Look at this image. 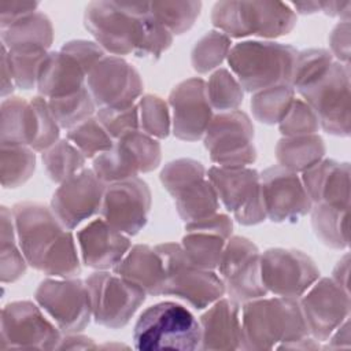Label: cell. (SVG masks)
I'll return each mask as SVG.
<instances>
[{
    "instance_id": "obj_19",
    "label": "cell",
    "mask_w": 351,
    "mask_h": 351,
    "mask_svg": "<svg viewBox=\"0 0 351 351\" xmlns=\"http://www.w3.org/2000/svg\"><path fill=\"white\" fill-rule=\"evenodd\" d=\"M151 207L149 185L143 178L133 177L106 186L100 217L122 233L133 237L145 228Z\"/></svg>"
},
{
    "instance_id": "obj_25",
    "label": "cell",
    "mask_w": 351,
    "mask_h": 351,
    "mask_svg": "<svg viewBox=\"0 0 351 351\" xmlns=\"http://www.w3.org/2000/svg\"><path fill=\"white\" fill-rule=\"evenodd\" d=\"M75 239L81 262L95 270H112L132 247L130 237L101 217L80 228Z\"/></svg>"
},
{
    "instance_id": "obj_12",
    "label": "cell",
    "mask_w": 351,
    "mask_h": 351,
    "mask_svg": "<svg viewBox=\"0 0 351 351\" xmlns=\"http://www.w3.org/2000/svg\"><path fill=\"white\" fill-rule=\"evenodd\" d=\"M93 321L108 329L126 326L145 302L147 293L136 284L108 270H96L85 278Z\"/></svg>"
},
{
    "instance_id": "obj_13",
    "label": "cell",
    "mask_w": 351,
    "mask_h": 351,
    "mask_svg": "<svg viewBox=\"0 0 351 351\" xmlns=\"http://www.w3.org/2000/svg\"><path fill=\"white\" fill-rule=\"evenodd\" d=\"M92 160V170L108 185L156 170L162 162V147L159 140L136 130L117 138L111 149Z\"/></svg>"
},
{
    "instance_id": "obj_8",
    "label": "cell",
    "mask_w": 351,
    "mask_h": 351,
    "mask_svg": "<svg viewBox=\"0 0 351 351\" xmlns=\"http://www.w3.org/2000/svg\"><path fill=\"white\" fill-rule=\"evenodd\" d=\"M155 250L165 266V296H174L196 310H204L225 295L219 274L192 265L180 243H160Z\"/></svg>"
},
{
    "instance_id": "obj_4",
    "label": "cell",
    "mask_w": 351,
    "mask_h": 351,
    "mask_svg": "<svg viewBox=\"0 0 351 351\" xmlns=\"http://www.w3.org/2000/svg\"><path fill=\"white\" fill-rule=\"evenodd\" d=\"M298 15L282 1H217L211 8V23L229 38L256 37L271 40L289 34Z\"/></svg>"
},
{
    "instance_id": "obj_50",
    "label": "cell",
    "mask_w": 351,
    "mask_h": 351,
    "mask_svg": "<svg viewBox=\"0 0 351 351\" xmlns=\"http://www.w3.org/2000/svg\"><path fill=\"white\" fill-rule=\"evenodd\" d=\"M350 22H337L329 33V52L336 62L350 64V41H351Z\"/></svg>"
},
{
    "instance_id": "obj_37",
    "label": "cell",
    "mask_w": 351,
    "mask_h": 351,
    "mask_svg": "<svg viewBox=\"0 0 351 351\" xmlns=\"http://www.w3.org/2000/svg\"><path fill=\"white\" fill-rule=\"evenodd\" d=\"M41 162L48 178L55 184H62L85 169L86 158L67 138H60L41 152Z\"/></svg>"
},
{
    "instance_id": "obj_18",
    "label": "cell",
    "mask_w": 351,
    "mask_h": 351,
    "mask_svg": "<svg viewBox=\"0 0 351 351\" xmlns=\"http://www.w3.org/2000/svg\"><path fill=\"white\" fill-rule=\"evenodd\" d=\"M86 88L99 108L133 106L143 96L140 71L125 58L106 55L88 74Z\"/></svg>"
},
{
    "instance_id": "obj_30",
    "label": "cell",
    "mask_w": 351,
    "mask_h": 351,
    "mask_svg": "<svg viewBox=\"0 0 351 351\" xmlns=\"http://www.w3.org/2000/svg\"><path fill=\"white\" fill-rule=\"evenodd\" d=\"M38 133V112L32 99L8 96L0 104V143L32 145Z\"/></svg>"
},
{
    "instance_id": "obj_14",
    "label": "cell",
    "mask_w": 351,
    "mask_h": 351,
    "mask_svg": "<svg viewBox=\"0 0 351 351\" xmlns=\"http://www.w3.org/2000/svg\"><path fill=\"white\" fill-rule=\"evenodd\" d=\"M62 335L36 300H15L1 308V350H56Z\"/></svg>"
},
{
    "instance_id": "obj_22",
    "label": "cell",
    "mask_w": 351,
    "mask_h": 351,
    "mask_svg": "<svg viewBox=\"0 0 351 351\" xmlns=\"http://www.w3.org/2000/svg\"><path fill=\"white\" fill-rule=\"evenodd\" d=\"M167 103L174 137L188 143L202 140L215 114L207 97L206 81L202 77L180 81L170 90Z\"/></svg>"
},
{
    "instance_id": "obj_31",
    "label": "cell",
    "mask_w": 351,
    "mask_h": 351,
    "mask_svg": "<svg viewBox=\"0 0 351 351\" xmlns=\"http://www.w3.org/2000/svg\"><path fill=\"white\" fill-rule=\"evenodd\" d=\"M53 25L51 18L43 12H32L5 27H0L1 44L7 49H45L53 43Z\"/></svg>"
},
{
    "instance_id": "obj_9",
    "label": "cell",
    "mask_w": 351,
    "mask_h": 351,
    "mask_svg": "<svg viewBox=\"0 0 351 351\" xmlns=\"http://www.w3.org/2000/svg\"><path fill=\"white\" fill-rule=\"evenodd\" d=\"M350 64L335 62L315 82L296 92L317 114L321 129L336 137L351 134Z\"/></svg>"
},
{
    "instance_id": "obj_29",
    "label": "cell",
    "mask_w": 351,
    "mask_h": 351,
    "mask_svg": "<svg viewBox=\"0 0 351 351\" xmlns=\"http://www.w3.org/2000/svg\"><path fill=\"white\" fill-rule=\"evenodd\" d=\"M112 271L138 285L149 296L165 295L166 273L160 255L148 244H134Z\"/></svg>"
},
{
    "instance_id": "obj_35",
    "label": "cell",
    "mask_w": 351,
    "mask_h": 351,
    "mask_svg": "<svg viewBox=\"0 0 351 351\" xmlns=\"http://www.w3.org/2000/svg\"><path fill=\"white\" fill-rule=\"evenodd\" d=\"M36 170V151L29 145L1 143L0 182L4 189H15L26 184Z\"/></svg>"
},
{
    "instance_id": "obj_51",
    "label": "cell",
    "mask_w": 351,
    "mask_h": 351,
    "mask_svg": "<svg viewBox=\"0 0 351 351\" xmlns=\"http://www.w3.org/2000/svg\"><path fill=\"white\" fill-rule=\"evenodd\" d=\"M40 3L37 1H0V27H5L12 22L38 11Z\"/></svg>"
},
{
    "instance_id": "obj_34",
    "label": "cell",
    "mask_w": 351,
    "mask_h": 351,
    "mask_svg": "<svg viewBox=\"0 0 351 351\" xmlns=\"http://www.w3.org/2000/svg\"><path fill=\"white\" fill-rule=\"evenodd\" d=\"M308 214L313 232L321 244L332 250L348 248V208L314 203Z\"/></svg>"
},
{
    "instance_id": "obj_45",
    "label": "cell",
    "mask_w": 351,
    "mask_h": 351,
    "mask_svg": "<svg viewBox=\"0 0 351 351\" xmlns=\"http://www.w3.org/2000/svg\"><path fill=\"white\" fill-rule=\"evenodd\" d=\"M66 138L73 143L86 159H95L97 155L111 149L115 141L96 115L69 129Z\"/></svg>"
},
{
    "instance_id": "obj_11",
    "label": "cell",
    "mask_w": 351,
    "mask_h": 351,
    "mask_svg": "<svg viewBox=\"0 0 351 351\" xmlns=\"http://www.w3.org/2000/svg\"><path fill=\"white\" fill-rule=\"evenodd\" d=\"M207 176L219 203L243 226H255L267 219L262 199L259 171L251 166H211Z\"/></svg>"
},
{
    "instance_id": "obj_52",
    "label": "cell",
    "mask_w": 351,
    "mask_h": 351,
    "mask_svg": "<svg viewBox=\"0 0 351 351\" xmlns=\"http://www.w3.org/2000/svg\"><path fill=\"white\" fill-rule=\"evenodd\" d=\"M99 344L92 337L80 333H63L56 350H97Z\"/></svg>"
},
{
    "instance_id": "obj_1",
    "label": "cell",
    "mask_w": 351,
    "mask_h": 351,
    "mask_svg": "<svg viewBox=\"0 0 351 351\" xmlns=\"http://www.w3.org/2000/svg\"><path fill=\"white\" fill-rule=\"evenodd\" d=\"M21 250L29 263L47 277L69 278L81 273L77 239L56 217L51 206L19 202L12 206Z\"/></svg>"
},
{
    "instance_id": "obj_3",
    "label": "cell",
    "mask_w": 351,
    "mask_h": 351,
    "mask_svg": "<svg viewBox=\"0 0 351 351\" xmlns=\"http://www.w3.org/2000/svg\"><path fill=\"white\" fill-rule=\"evenodd\" d=\"M298 49L291 44L271 40H243L232 45L228 55L229 70L244 92L291 84Z\"/></svg>"
},
{
    "instance_id": "obj_46",
    "label": "cell",
    "mask_w": 351,
    "mask_h": 351,
    "mask_svg": "<svg viewBox=\"0 0 351 351\" xmlns=\"http://www.w3.org/2000/svg\"><path fill=\"white\" fill-rule=\"evenodd\" d=\"M48 52L45 49H7V58L16 88L23 90L36 88L41 63Z\"/></svg>"
},
{
    "instance_id": "obj_56",
    "label": "cell",
    "mask_w": 351,
    "mask_h": 351,
    "mask_svg": "<svg viewBox=\"0 0 351 351\" xmlns=\"http://www.w3.org/2000/svg\"><path fill=\"white\" fill-rule=\"evenodd\" d=\"M330 278L339 284L341 288L348 291V278H350V254L346 252L335 265Z\"/></svg>"
},
{
    "instance_id": "obj_23",
    "label": "cell",
    "mask_w": 351,
    "mask_h": 351,
    "mask_svg": "<svg viewBox=\"0 0 351 351\" xmlns=\"http://www.w3.org/2000/svg\"><path fill=\"white\" fill-rule=\"evenodd\" d=\"M106 184L92 169L59 184L51 199V208L62 223L74 230L88 219L100 214Z\"/></svg>"
},
{
    "instance_id": "obj_5",
    "label": "cell",
    "mask_w": 351,
    "mask_h": 351,
    "mask_svg": "<svg viewBox=\"0 0 351 351\" xmlns=\"http://www.w3.org/2000/svg\"><path fill=\"white\" fill-rule=\"evenodd\" d=\"M133 344L140 351L199 350V319L180 303H155L138 315L133 328Z\"/></svg>"
},
{
    "instance_id": "obj_41",
    "label": "cell",
    "mask_w": 351,
    "mask_h": 351,
    "mask_svg": "<svg viewBox=\"0 0 351 351\" xmlns=\"http://www.w3.org/2000/svg\"><path fill=\"white\" fill-rule=\"evenodd\" d=\"M48 106L59 126L66 130L95 117L97 112V107L86 86L73 95L49 99Z\"/></svg>"
},
{
    "instance_id": "obj_48",
    "label": "cell",
    "mask_w": 351,
    "mask_h": 351,
    "mask_svg": "<svg viewBox=\"0 0 351 351\" xmlns=\"http://www.w3.org/2000/svg\"><path fill=\"white\" fill-rule=\"evenodd\" d=\"M96 117L114 140L126 133L140 130L137 103L122 108H99Z\"/></svg>"
},
{
    "instance_id": "obj_55",
    "label": "cell",
    "mask_w": 351,
    "mask_h": 351,
    "mask_svg": "<svg viewBox=\"0 0 351 351\" xmlns=\"http://www.w3.org/2000/svg\"><path fill=\"white\" fill-rule=\"evenodd\" d=\"M15 88L16 86L14 82L12 71H11L8 58H7V48L1 44V88H0L1 99L12 96V92L15 90Z\"/></svg>"
},
{
    "instance_id": "obj_7",
    "label": "cell",
    "mask_w": 351,
    "mask_h": 351,
    "mask_svg": "<svg viewBox=\"0 0 351 351\" xmlns=\"http://www.w3.org/2000/svg\"><path fill=\"white\" fill-rule=\"evenodd\" d=\"M149 3L90 1L84 11V26L107 55H133L138 41L140 19Z\"/></svg>"
},
{
    "instance_id": "obj_42",
    "label": "cell",
    "mask_w": 351,
    "mask_h": 351,
    "mask_svg": "<svg viewBox=\"0 0 351 351\" xmlns=\"http://www.w3.org/2000/svg\"><path fill=\"white\" fill-rule=\"evenodd\" d=\"M174 36L152 15L149 10L140 19L138 41L133 56L138 59L158 60L173 44Z\"/></svg>"
},
{
    "instance_id": "obj_10",
    "label": "cell",
    "mask_w": 351,
    "mask_h": 351,
    "mask_svg": "<svg viewBox=\"0 0 351 351\" xmlns=\"http://www.w3.org/2000/svg\"><path fill=\"white\" fill-rule=\"evenodd\" d=\"M255 129L250 115L241 110L215 112L203 144L215 166L241 167L256 162Z\"/></svg>"
},
{
    "instance_id": "obj_33",
    "label": "cell",
    "mask_w": 351,
    "mask_h": 351,
    "mask_svg": "<svg viewBox=\"0 0 351 351\" xmlns=\"http://www.w3.org/2000/svg\"><path fill=\"white\" fill-rule=\"evenodd\" d=\"M27 261L21 250L12 208H0V281L12 284L21 280L27 270Z\"/></svg>"
},
{
    "instance_id": "obj_24",
    "label": "cell",
    "mask_w": 351,
    "mask_h": 351,
    "mask_svg": "<svg viewBox=\"0 0 351 351\" xmlns=\"http://www.w3.org/2000/svg\"><path fill=\"white\" fill-rule=\"evenodd\" d=\"M184 230L180 244L186 259L200 269L217 271L225 244L233 236V218L217 211L185 223Z\"/></svg>"
},
{
    "instance_id": "obj_39",
    "label": "cell",
    "mask_w": 351,
    "mask_h": 351,
    "mask_svg": "<svg viewBox=\"0 0 351 351\" xmlns=\"http://www.w3.org/2000/svg\"><path fill=\"white\" fill-rule=\"evenodd\" d=\"M152 15L173 34L181 36L189 32L202 12V1H152Z\"/></svg>"
},
{
    "instance_id": "obj_40",
    "label": "cell",
    "mask_w": 351,
    "mask_h": 351,
    "mask_svg": "<svg viewBox=\"0 0 351 351\" xmlns=\"http://www.w3.org/2000/svg\"><path fill=\"white\" fill-rule=\"evenodd\" d=\"M208 101L214 111L225 112L239 110L244 100V89L229 69L214 70L206 81Z\"/></svg>"
},
{
    "instance_id": "obj_53",
    "label": "cell",
    "mask_w": 351,
    "mask_h": 351,
    "mask_svg": "<svg viewBox=\"0 0 351 351\" xmlns=\"http://www.w3.org/2000/svg\"><path fill=\"white\" fill-rule=\"evenodd\" d=\"M324 350H337L351 347V333H350V318L346 319L329 337L324 341Z\"/></svg>"
},
{
    "instance_id": "obj_2",
    "label": "cell",
    "mask_w": 351,
    "mask_h": 351,
    "mask_svg": "<svg viewBox=\"0 0 351 351\" xmlns=\"http://www.w3.org/2000/svg\"><path fill=\"white\" fill-rule=\"evenodd\" d=\"M241 350H282L310 336L299 299L287 296L258 298L241 304Z\"/></svg>"
},
{
    "instance_id": "obj_6",
    "label": "cell",
    "mask_w": 351,
    "mask_h": 351,
    "mask_svg": "<svg viewBox=\"0 0 351 351\" xmlns=\"http://www.w3.org/2000/svg\"><path fill=\"white\" fill-rule=\"evenodd\" d=\"M159 181L171 196L176 211L184 223L213 215L219 208V199L207 176L204 165L192 158L167 162Z\"/></svg>"
},
{
    "instance_id": "obj_49",
    "label": "cell",
    "mask_w": 351,
    "mask_h": 351,
    "mask_svg": "<svg viewBox=\"0 0 351 351\" xmlns=\"http://www.w3.org/2000/svg\"><path fill=\"white\" fill-rule=\"evenodd\" d=\"M60 49L75 58L84 66L88 74L107 55L106 51L97 43L82 38L69 40L62 45Z\"/></svg>"
},
{
    "instance_id": "obj_27",
    "label": "cell",
    "mask_w": 351,
    "mask_h": 351,
    "mask_svg": "<svg viewBox=\"0 0 351 351\" xmlns=\"http://www.w3.org/2000/svg\"><path fill=\"white\" fill-rule=\"evenodd\" d=\"M350 163L324 158L304 170L300 180L314 203L350 208Z\"/></svg>"
},
{
    "instance_id": "obj_16",
    "label": "cell",
    "mask_w": 351,
    "mask_h": 351,
    "mask_svg": "<svg viewBox=\"0 0 351 351\" xmlns=\"http://www.w3.org/2000/svg\"><path fill=\"white\" fill-rule=\"evenodd\" d=\"M261 254L248 237L232 236L226 241L217 273L230 299L243 304L267 295L261 274Z\"/></svg>"
},
{
    "instance_id": "obj_43",
    "label": "cell",
    "mask_w": 351,
    "mask_h": 351,
    "mask_svg": "<svg viewBox=\"0 0 351 351\" xmlns=\"http://www.w3.org/2000/svg\"><path fill=\"white\" fill-rule=\"evenodd\" d=\"M140 130L148 136L163 140L171 133V112L169 103L154 93L143 95L137 101Z\"/></svg>"
},
{
    "instance_id": "obj_47",
    "label": "cell",
    "mask_w": 351,
    "mask_h": 351,
    "mask_svg": "<svg viewBox=\"0 0 351 351\" xmlns=\"http://www.w3.org/2000/svg\"><path fill=\"white\" fill-rule=\"evenodd\" d=\"M282 137L317 134L321 130L319 121L314 110L300 97H295L288 112L278 123Z\"/></svg>"
},
{
    "instance_id": "obj_32",
    "label": "cell",
    "mask_w": 351,
    "mask_h": 351,
    "mask_svg": "<svg viewBox=\"0 0 351 351\" xmlns=\"http://www.w3.org/2000/svg\"><path fill=\"white\" fill-rule=\"evenodd\" d=\"M277 165L295 173H303L325 158L326 145L317 134L281 137L276 144Z\"/></svg>"
},
{
    "instance_id": "obj_54",
    "label": "cell",
    "mask_w": 351,
    "mask_h": 351,
    "mask_svg": "<svg viewBox=\"0 0 351 351\" xmlns=\"http://www.w3.org/2000/svg\"><path fill=\"white\" fill-rule=\"evenodd\" d=\"M319 12L332 18H339V22H350L351 1H319Z\"/></svg>"
},
{
    "instance_id": "obj_57",
    "label": "cell",
    "mask_w": 351,
    "mask_h": 351,
    "mask_svg": "<svg viewBox=\"0 0 351 351\" xmlns=\"http://www.w3.org/2000/svg\"><path fill=\"white\" fill-rule=\"evenodd\" d=\"M288 4L296 15H313L319 12V1H293Z\"/></svg>"
},
{
    "instance_id": "obj_36",
    "label": "cell",
    "mask_w": 351,
    "mask_h": 351,
    "mask_svg": "<svg viewBox=\"0 0 351 351\" xmlns=\"http://www.w3.org/2000/svg\"><path fill=\"white\" fill-rule=\"evenodd\" d=\"M296 92L291 84L274 85L252 93L250 107L255 121L273 126L278 125L288 112Z\"/></svg>"
},
{
    "instance_id": "obj_28",
    "label": "cell",
    "mask_w": 351,
    "mask_h": 351,
    "mask_svg": "<svg viewBox=\"0 0 351 351\" xmlns=\"http://www.w3.org/2000/svg\"><path fill=\"white\" fill-rule=\"evenodd\" d=\"M86 77L88 71L75 58L62 49L49 51L41 63L36 88L47 100L64 97L84 89Z\"/></svg>"
},
{
    "instance_id": "obj_44",
    "label": "cell",
    "mask_w": 351,
    "mask_h": 351,
    "mask_svg": "<svg viewBox=\"0 0 351 351\" xmlns=\"http://www.w3.org/2000/svg\"><path fill=\"white\" fill-rule=\"evenodd\" d=\"M335 58L325 48H307L298 51L291 85L295 92L304 89L319 80L335 63Z\"/></svg>"
},
{
    "instance_id": "obj_15",
    "label": "cell",
    "mask_w": 351,
    "mask_h": 351,
    "mask_svg": "<svg viewBox=\"0 0 351 351\" xmlns=\"http://www.w3.org/2000/svg\"><path fill=\"white\" fill-rule=\"evenodd\" d=\"M34 300L62 333L84 332L93 319L88 287L78 277L44 278L34 291Z\"/></svg>"
},
{
    "instance_id": "obj_26",
    "label": "cell",
    "mask_w": 351,
    "mask_h": 351,
    "mask_svg": "<svg viewBox=\"0 0 351 351\" xmlns=\"http://www.w3.org/2000/svg\"><path fill=\"white\" fill-rule=\"evenodd\" d=\"M200 348L203 351L241 350V303L221 298L206 308L199 318Z\"/></svg>"
},
{
    "instance_id": "obj_20",
    "label": "cell",
    "mask_w": 351,
    "mask_h": 351,
    "mask_svg": "<svg viewBox=\"0 0 351 351\" xmlns=\"http://www.w3.org/2000/svg\"><path fill=\"white\" fill-rule=\"evenodd\" d=\"M299 304L311 337L324 343L350 318V291L330 277H319L300 298Z\"/></svg>"
},
{
    "instance_id": "obj_21",
    "label": "cell",
    "mask_w": 351,
    "mask_h": 351,
    "mask_svg": "<svg viewBox=\"0 0 351 351\" xmlns=\"http://www.w3.org/2000/svg\"><path fill=\"white\" fill-rule=\"evenodd\" d=\"M259 176L267 219L276 223H296L310 213L313 202L298 173L273 165Z\"/></svg>"
},
{
    "instance_id": "obj_38",
    "label": "cell",
    "mask_w": 351,
    "mask_h": 351,
    "mask_svg": "<svg viewBox=\"0 0 351 351\" xmlns=\"http://www.w3.org/2000/svg\"><path fill=\"white\" fill-rule=\"evenodd\" d=\"M232 45V38L222 32L215 29L206 32L192 47V69L197 74L213 73L228 59Z\"/></svg>"
},
{
    "instance_id": "obj_17",
    "label": "cell",
    "mask_w": 351,
    "mask_h": 351,
    "mask_svg": "<svg viewBox=\"0 0 351 351\" xmlns=\"http://www.w3.org/2000/svg\"><path fill=\"white\" fill-rule=\"evenodd\" d=\"M261 274L267 293L299 299L319 277L314 259L296 248L273 247L261 254Z\"/></svg>"
}]
</instances>
